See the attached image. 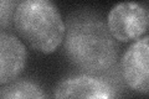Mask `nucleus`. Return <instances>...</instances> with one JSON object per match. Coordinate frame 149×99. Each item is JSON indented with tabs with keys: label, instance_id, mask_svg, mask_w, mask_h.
Listing matches in <instances>:
<instances>
[{
	"label": "nucleus",
	"instance_id": "nucleus-1",
	"mask_svg": "<svg viewBox=\"0 0 149 99\" xmlns=\"http://www.w3.org/2000/svg\"><path fill=\"white\" fill-rule=\"evenodd\" d=\"M63 48L76 67L90 73L109 69L118 56L117 44L107 24L95 17L80 16L68 21Z\"/></svg>",
	"mask_w": 149,
	"mask_h": 99
},
{
	"label": "nucleus",
	"instance_id": "nucleus-2",
	"mask_svg": "<svg viewBox=\"0 0 149 99\" xmlns=\"http://www.w3.org/2000/svg\"><path fill=\"white\" fill-rule=\"evenodd\" d=\"M14 27L30 47L51 53L61 45L66 25L57 6L49 0H24L14 14Z\"/></svg>",
	"mask_w": 149,
	"mask_h": 99
},
{
	"label": "nucleus",
	"instance_id": "nucleus-3",
	"mask_svg": "<svg viewBox=\"0 0 149 99\" xmlns=\"http://www.w3.org/2000/svg\"><path fill=\"white\" fill-rule=\"evenodd\" d=\"M148 12L146 8L136 1L116 4L107 16V26L114 40L128 42L138 40L147 31Z\"/></svg>",
	"mask_w": 149,
	"mask_h": 99
},
{
	"label": "nucleus",
	"instance_id": "nucleus-4",
	"mask_svg": "<svg viewBox=\"0 0 149 99\" xmlns=\"http://www.w3.org/2000/svg\"><path fill=\"white\" fill-rule=\"evenodd\" d=\"M120 71L130 89L149 93V36L141 37L129 45L120 60Z\"/></svg>",
	"mask_w": 149,
	"mask_h": 99
},
{
	"label": "nucleus",
	"instance_id": "nucleus-5",
	"mask_svg": "<svg viewBox=\"0 0 149 99\" xmlns=\"http://www.w3.org/2000/svg\"><path fill=\"white\" fill-rule=\"evenodd\" d=\"M52 99H117V96L103 79L91 74H80L60 82Z\"/></svg>",
	"mask_w": 149,
	"mask_h": 99
},
{
	"label": "nucleus",
	"instance_id": "nucleus-6",
	"mask_svg": "<svg viewBox=\"0 0 149 99\" xmlns=\"http://www.w3.org/2000/svg\"><path fill=\"white\" fill-rule=\"evenodd\" d=\"M26 64L25 45L15 35L0 34V83L5 86L19 77Z\"/></svg>",
	"mask_w": 149,
	"mask_h": 99
},
{
	"label": "nucleus",
	"instance_id": "nucleus-7",
	"mask_svg": "<svg viewBox=\"0 0 149 99\" xmlns=\"http://www.w3.org/2000/svg\"><path fill=\"white\" fill-rule=\"evenodd\" d=\"M0 99H47V97L36 82L20 79L5 84L0 92Z\"/></svg>",
	"mask_w": 149,
	"mask_h": 99
},
{
	"label": "nucleus",
	"instance_id": "nucleus-8",
	"mask_svg": "<svg viewBox=\"0 0 149 99\" xmlns=\"http://www.w3.org/2000/svg\"><path fill=\"white\" fill-rule=\"evenodd\" d=\"M17 1H13V0H3L0 4V26L4 31V29L14 20V14H15V9L17 6Z\"/></svg>",
	"mask_w": 149,
	"mask_h": 99
},
{
	"label": "nucleus",
	"instance_id": "nucleus-9",
	"mask_svg": "<svg viewBox=\"0 0 149 99\" xmlns=\"http://www.w3.org/2000/svg\"><path fill=\"white\" fill-rule=\"evenodd\" d=\"M148 26H149V17H148Z\"/></svg>",
	"mask_w": 149,
	"mask_h": 99
}]
</instances>
